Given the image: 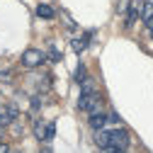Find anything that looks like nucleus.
Instances as JSON below:
<instances>
[{"label": "nucleus", "instance_id": "nucleus-1", "mask_svg": "<svg viewBox=\"0 0 153 153\" xmlns=\"http://www.w3.org/2000/svg\"><path fill=\"white\" fill-rule=\"evenodd\" d=\"M129 148V134L124 129H117V131H109V146L105 151H112V153H119V151H126Z\"/></svg>", "mask_w": 153, "mask_h": 153}, {"label": "nucleus", "instance_id": "nucleus-2", "mask_svg": "<svg viewBox=\"0 0 153 153\" xmlns=\"http://www.w3.org/2000/svg\"><path fill=\"white\" fill-rule=\"evenodd\" d=\"M78 107H80V109H85V112H90V114L102 112V97H100L97 92H83V97H80Z\"/></svg>", "mask_w": 153, "mask_h": 153}, {"label": "nucleus", "instance_id": "nucleus-3", "mask_svg": "<svg viewBox=\"0 0 153 153\" xmlns=\"http://www.w3.org/2000/svg\"><path fill=\"white\" fill-rule=\"evenodd\" d=\"M44 63V53L42 51H36V49H27L22 53V66L25 68H36V66H42Z\"/></svg>", "mask_w": 153, "mask_h": 153}, {"label": "nucleus", "instance_id": "nucleus-4", "mask_svg": "<svg viewBox=\"0 0 153 153\" xmlns=\"http://www.w3.org/2000/svg\"><path fill=\"white\" fill-rule=\"evenodd\" d=\"M141 3L143 0H131L129 3V12H126V27H131L134 22L141 17Z\"/></svg>", "mask_w": 153, "mask_h": 153}, {"label": "nucleus", "instance_id": "nucleus-5", "mask_svg": "<svg viewBox=\"0 0 153 153\" xmlns=\"http://www.w3.org/2000/svg\"><path fill=\"white\" fill-rule=\"evenodd\" d=\"M107 114L105 112H95V114H90V126L95 129V131H97V129H105L107 126Z\"/></svg>", "mask_w": 153, "mask_h": 153}, {"label": "nucleus", "instance_id": "nucleus-6", "mask_svg": "<svg viewBox=\"0 0 153 153\" xmlns=\"http://www.w3.org/2000/svg\"><path fill=\"white\" fill-rule=\"evenodd\" d=\"M95 146L102 148V151L109 146V131L107 129H97V134H95Z\"/></svg>", "mask_w": 153, "mask_h": 153}, {"label": "nucleus", "instance_id": "nucleus-7", "mask_svg": "<svg viewBox=\"0 0 153 153\" xmlns=\"http://www.w3.org/2000/svg\"><path fill=\"white\" fill-rule=\"evenodd\" d=\"M153 20V3H148V0H143L141 3V22H151Z\"/></svg>", "mask_w": 153, "mask_h": 153}, {"label": "nucleus", "instance_id": "nucleus-8", "mask_svg": "<svg viewBox=\"0 0 153 153\" xmlns=\"http://www.w3.org/2000/svg\"><path fill=\"white\" fill-rule=\"evenodd\" d=\"M36 15L44 17V20H51V17H53V7H51V5H46V3H42L39 7H36Z\"/></svg>", "mask_w": 153, "mask_h": 153}, {"label": "nucleus", "instance_id": "nucleus-9", "mask_svg": "<svg viewBox=\"0 0 153 153\" xmlns=\"http://www.w3.org/2000/svg\"><path fill=\"white\" fill-rule=\"evenodd\" d=\"M34 134H36V139H39V141H44L46 139V124L44 122H36L34 124Z\"/></svg>", "mask_w": 153, "mask_h": 153}, {"label": "nucleus", "instance_id": "nucleus-10", "mask_svg": "<svg viewBox=\"0 0 153 153\" xmlns=\"http://www.w3.org/2000/svg\"><path fill=\"white\" fill-rule=\"evenodd\" d=\"M53 134H56V124L49 122V124H46V139H44V141H51V139H53Z\"/></svg>", "mask_w": 153, "mask_h": 153}, {"label": "nucleus", "instance_id": "nucleus-11", "mask_svg": "<svg viewBox=\"0 0 153 153\" xmlns=\"http://www.w3.org/2000/svg\"><path fill=\"white\" fill-rule=\"evenodd\" d=\"M85 46H88V39H73V49L75 51H83Z\"/></svg>", "mask_w": 153, "mask_h": 153}, {"label": "nucleus", "instance_id": "nucleus-12", "mask_svg": "<svg viewBox=\"0 0 153 153\" xmlns=\"http://www.w3.org/2000/svg\"><path fill=\"white\" fill-rule=\"evenodd\" d=\"M10 80H12V73H7V71L0 73V83H10Z\"/></svg>", "mask_w": 153, "mask_h": 153}, {"label": "nucleus", "instance_id": "nucleus-13", "mask_svg": "<svg viewBox=\"0 0 153 153\" xmlns=\"http://www.w3.org/2000/svg\"><path fill=\"white\" fill-rule=\"evenodd\" d=\"M75 78H78V83L85 78V68H83V66H78V71H75Z\"/></svg>", "mask_w": 153, "mask_h": 153}, {"label": "nucleus", "instance_id": "nucleus-14", "mask_svg": "<svg viewBox=\"0 0 153 153\" xmlns=\"http://www.w3.org/2000/svg\"><path fill=\"white\" fill-rule=\"evenodd\" d=\"M32 107L39 109V107H42V97H34V100H32Z\"/></svg>", "mask_w": 153, "mask_h": 153}, {"label": "nucleus", "instance_id": "nucleus-15", "mask_svg": "<svg viewBox=\"0 0 153 153\" xmlns=\"http://www.w3.org/2000/svg\"><path fill=\"white\" fill-rule=\"evenodd\" d=\"M51 59H53V61H61V53L56 51V49H51Z\"/></svg>", "mask_w": 153, "mask_h": 153}, {"label": "nucleus", "instance_id": "nucleus-16", "mask_svg": "<svg viewBox=\"0 0 153 153\" xmlns=\"http://www.w3.org/2000/svg\"><path fill=\"white\" fill-rule=\"evenodd\" d=\"M151 36H153V29H151Z\"/></svg>", "mask_w": 153, "mask_h": 153}]
</instances>
